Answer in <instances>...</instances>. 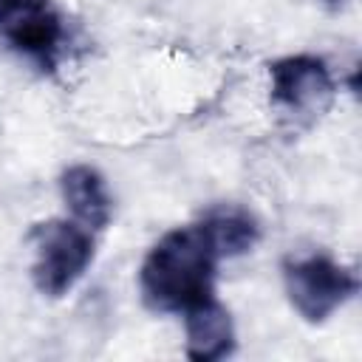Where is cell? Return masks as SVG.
<instances>
[{
  "instance_id": "obj_3",
  "label": "cell",
  "mask_w": 362,
  "mask_h": 362,
  "mask_svg": "<svg viewBox=\"0 0 362 362\" xmlns=\"http://www.w3.org/2000/svg\"><path fill=\"white\" fill-rule=\"evenodd\" d=\"M283 286L305 322H325L359 291V277L328 255H305L283 263Z\"/></svg>"
},
{
  "instance_id": "obj_5",
  "label": "cell",
  "mask_w": 362,
  "mask_h": 362,
  "mask_svg": "<svg viewBox=\"0 0 362 362\" xmlns=\"http://www.w3.org/2000/svg\"><path fill=\"white\" fill-rule=\"evenodd\" d=\"M272 102L294 113H322L334 99L328 65L311 54H291L269 65Z\"/></svg>"
},
{
  "instance_id": "obj_8",
  "label": "cell",
  "mask_w": 362,
  "mask_h": 362,
  "mask_svg": "<svg viewBox=\"0 0 362 362\" xmlns=\"http://www.w3.org/2000/svg\"><path fill=\"white\" fill-rule=\"evenodd\" d=\"M201 226L206 229L218 257H238L249 252L260 238L257 221L240 206H215L204 215Z\"/></svg>"
},
{
  "instance_id": "obj_9",
  "label": "cell",
  "mask_w": 362,
  "mask_h": 362,
  "mask_svg": "<svg viewBox=\"0 0 362 362\" xmlns=\"http://www.w3.org/2000/svg\"><path fill=\"white\" fill-rule=\"evenodd\" d=\"M322 3H325L328 8H342V6H345V0H322Z\"/></svg>"
},
{
  "instance_id": "obj_2",
  "label": "cell",
  "mask_w": 362,
  "mask_h": 362,
  "mask_svg": "<svg viewBox=\"0 0 362 362\" xmlns=\"http://www.w3.org/2000/svg\"><path fill=\"white\" fill-rule=\"evenodd\" d=\"M31 246H34L31 280L37 291L45 297L68 294L82 280V274L93 260L90 232L62 218L37 223L31 229Z\"/></svg>"
},
{
  "instance_id": "obj_7",
  "label": "cell",
  "mask_w": 362,
  "mask_h": 362,
  "mask_svg": "<svg viewBox=\"0 0 362 362\" xmlns=\"http://www.w3.org/2000/svg\"><path fill=\"white\" fill-rule=\"evenodd\" d=\"M187 356L195 362H215L235 351V325L223 305L215 300L187 311Z\"/></svg>"
},
{
  "instance_id": "obj_6",
  "label": "cell",
  "mask_w": 362,
  "mask_h": 362,
  "mask_svg": "<svg viewBox=\"0 0 362 362\" xmlns=\"http://www.w3.org/2000/svg\"><path fill=\"white\" fill-rule=\"evenodd\" d=\"M59 189H62L68 209L85 229L107 226V221L113 215V201H110L107 184L99 175V170H93L88 164H74L62 173Z\"/></svg>"
},
{
  "instance_id": "obj_4",
  "label": "cell",
  "mask_w": 362,
  "mask_h": 362,
  "mask_svg": "<svg viewBox=\"0 0 362 362\" xmlns=\"http://www.w3.org/2000/svg\"><path fill=\"white\" fill-rule=\"evenodd\" d=\"M0 34L42 68L57 65L62 17L48 0H0Z\"/></svg>"
},
{
  "instance_id": "obj_1",
  "label": "cell",
  "mask_w": 362,
  "mask_h": 362,
  "mask_svg": "<svg viewBox=\"0 0 362 362\" xmlns=\"http://www.w3.org/2000/svg\"><path fill=\"white\" fill-rule=\"evenodd\" d=\"M218 252L201 223L170 229L147 252L139 286L153 311H189L204 305L215 288Z\"/></svg>"
}]
</instances>
